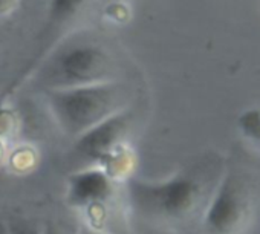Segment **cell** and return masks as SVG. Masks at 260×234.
<instances>
[{
    "label": "cell",
    "mask_w": 260,
    "mask_h": 234,
    "mask_svg": "<svg viewBox=\"0 0 260 234\" xmlns=\"http://www.w3.org/2000/svg\"><path fill=\"white\" fill-rule=\"evenodd\" d=\"M255 202L251 179L239 172H226L207 204L202 226L207 234H242L252 220Z\"/></svg>",
    "instance_id": "5b68a950"
},
{
    "label": "cell",
    "mask_w": 260,
    "mask_h": 234,
    "mask_svg": "<svg viewBox=\"0 0 260 234\" xmlns=\"http://www.w3.org/2000/svg\"><path fill=\"white\" fill-rule=\"evenodd\" d=\"M134 110L127 107L86 133L74 140V153L84 165L104 169L113 179L124 175L130 165V153L125 143L132 130ZM83 165V167H84Z\"/></svg>",
    "instance_id": "277c9868"
},
{
    "label": "cell",
    "mask_w": 260,
    "mask_h": 234,
    "mask_svg": "<svg viewBox=\"0 0 260 234\" xmlns=\"http://www.w3.org/2000/svg\"><path fill=\"white\" fill-rule=\"evenodd\" d=\"M75 234H101L98 229H95V228H90V226H86V225H81L78 229H77V232Z\"/></svg>",
    "instance_id": "8fae6325"
},
{
    "label": "cell",
    "mask_w": 260,
    "mask_h": 234,
    "mask_svg": "<svg viewBox=\"0 0 260 234\" xmlns=\"http://www.w3.org/2000/svg\"><path fill=\"white\" fill-rule=\"evenodd\" d=\"M121 61L115 48L90 29L71 31L40 57L32 69V86L42 92L119 78Z\"/></svg>",
    "instance_id": "6da1fadb"
},
{
    "label": "cell",
    "mask_w": 260,
    "mask_h": 234,
    "mask_svg": "<svg viewBox=\"0 0 260 234\" xmlns=\"http://www.w3.org/2000/svg\"><path fill=\"white\" fill-rule=\"evenodd\" d=\"M87 0H51L49 25L51 28H61L69 23L86 5Z\"/></svg>",
    "instance_id": "52a82bcc"
},
{
    "label": "cell",
    "mask_w": 260,
    "mask_h": 234,
    "mask_svg": "<svg viewBox=\"0 0 260 234\" xmlns=\"http://www.w3.org/2000/svg\"><path fill=\"white\" fill-rule=\"evenodd\" d=\"M239 129L246 140L260 147V109L243 112L239 118Z\"/></svg>",
    "instance_id": "ba28073f"
},
{
    "label": "cell",
    "mask_w": 260,
    "mask_h": 234,
    "mask_svg": "<svg viewBox=\"0 0 260 234\" xmlns=\"http://www.w3.org/2000/svg\"><path fill=\"white\" fill-rule=\"evenodd\" d=\"M42 231L43 234H75L77 232V231H71L64 223H49Z\"/></svg>",
    "instance_id": "30bf717a"
},
{
    "label": "cell",
    "mask_w": 260,
    "mask_h": 234,
    "mask_svg": "<svg viewBox=\"0 0 260 234\" xmlns=\"http://www.w3.org/2000/svg\"><path fill=\"white\" fill-rule=\"evenodd\" d=\"M220 178V162L210 159L167 179L128 178L125 188L130 207L138 216L161 222H182L198 213L204 214Z\"/></svg>",
    "instance_id": "7a4b0ae2"
},
{
    "label": "cell",
    "mask_w": 260,
    "mask_h": 234,
    "mask_svg": "<svg viewBox=\"0 0 260 234\" xmlns=\"http://www.w3.org/2000/svg\"><path fill=\"white\" fill-rule=\"evenodd\" d=\"M7 222L8 234H43L37 223L23 217H10Z\"/></svg>",
    "instance_id": "9c48e42d"
},
{
    "label": "cell",
    "mask_w": 260,
    "mask_h": 234,
    "mask_svg": "<svg viewBox=\"0 0 260 234\" xmlns=\"http://www.w3.org/2000/svg\"><path fill=\"white\" fill-rule=\"evenodd\" d=\"M0 234H8L7 232V222L4 219H0Z\"/></svg>",
    "instance_id": "7c38bea8"
},
{
    "label": "cell",
    "mask_w": 260,
    "mask_h": 234,
    "mask_svg": "<svg viewBox=\"0 0 260 234\" xmlns=\"http://www.w3.org/2000/svg\"><path fill=\"white\" fill-rule=\"evenodd\" d=\"M113 178L101 167L84 165L68 178L66 202L77 210L98 208L110 200L115 191Z\"/></svg>",
    "instance_id": "8992f818"
},
{
    "label": "cell",
    "mask_w": 260,
    "mask_h": 234,
    "mask_svg": "<svg viewBox=\"0 0 260 234\" xmlns=\"http://www.w3.org/2000/svg\"><path fill=\"white\" fill-rule=\"evenodd\" d=\"M43 93L55 124L74 140L130 107L134 99L132 86L121 78Z\"/></svg>",
    "instance_id": "3957f363"
}]
</instances>
